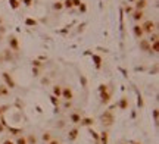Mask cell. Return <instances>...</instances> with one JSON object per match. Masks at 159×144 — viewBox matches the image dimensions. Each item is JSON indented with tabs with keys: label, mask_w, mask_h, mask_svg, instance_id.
I'll use <instances>...</instances> for the list:
<instances>
[{
	"label": "cell",
	"mask_w": 159,
	"mask_h": 144,
	"mask_svg": "<svg viewBox=\"0 0 159 144\" xmlns=\"http://www.w3.org/2000/svg\"><path fill=\"white\" fill-rule=\"evenodd\" d=\"M142 28H143V33L144 34H152V33H155L156 31V28H158V24L155 22V21H152V19H144L142 24Z\"/></svg>",
	"instance_id": "obj_1"
},
{
	"label": "cell",
	"mask_w": 159,
	"mask_h": 144,
	"mask_svg": "<svg viewBox=\"0 0 159 144\" xmlns=\"http://www.w3.org/2000/svg\"><path fill=\"white\" fill-rule=\"evenodd\" d=\"M130 16L133 18V21H134L135 24H142V22L144 21V16H146V13H144V10H134V12H133Z\"/></svg>",
	"instance_id": "obj_2"
},
{
	"label": "cell",
	"mask_w": 159,
	"mask_h": 144,
	"mask_svg": "<svg viewBox=\"0 0 159 144\" xmlns=\"http://www.w3.org/2000/svg\"><path fill=\"white\" fill-rule=\"evenodd\" d=\"M147 5H149L147 0H135L133 3V8H134V10H144L147 8Z\"/></svg>",
	"instance_id": "obj_3"
},
{
	"label": "cell",
	"mask_w": 159,
	"mask_h": 144,
	"mask_svg": "<svg viewBox=\"0 0 159 144\" xmlns=\"http://www.w3.org/2000/svg\"><path fill=\"white\" fill-rule=\"evenodd\" d=\"M133 34H134L135 38H143L144 33H143V28H142L140 24H134L133 25Z\"/></svg>",
	"instance_id": "obj_4"
},
{
	"label": "cell",
	"mask_w": 159,
	"mask_h": 144,
	"mask_svg": "<svg viewBox=\"0 0 159 144\" xmlns=\"http://www.w3.org/2000/svg\"><path fill=\"white\" fill-rule=\"evenodd\" d=\"M9 46L12 47L13 50H18L19 49V43H18V38L15 35H10L9 37Z\"/></svg>",
	"instance_id": "obj_5"
},
{
	"label": "cell",
	"mask_w": 159,
	"mask_h": 144,
	"mask_svg": "<svg viewBox=\"0 0 159 144\" xmlns=\"http://www.w3.org/2000/svg\"><path fill=\"white\" fill-rule=\"evenodd\" d=\"M140 49L142 50H144V52H150V43L147 41V40H144V38H140Z\"/></svg>",
	"instance_id": "obj_6"
},
{
	"label": "cell",
	"mask_w": 159,
	"mask_h": 144,
	"mask_svg": "<svg viewBox=\"0 0 159 144\" xmlns=\"http://www.w3.org/2000/svg\"><path fill=\"white\" fill-rule=\"evenodd\" d=\"M62 96H63L66 100H69V99H72V91H71L69 88H65L63 93H62Z\"/></svg>",
	"instance_id": "obj_7"
},
{
	"label": "cell",
	"mask_w": 159,
	"mask_h": 144,
	"mask_svg": "<svg viewBox=\"0 0 159 144\" xmlns=\"http://www.w3.org/2000/svg\"><path fill=\"white\" fill-rule=\"evenodd\" d=\"M52 8H53V10H58V12H59V10H62V9H63V3L60 2V0H58V2H55V3H53V6H52Z\"/></svg>",
	"instance_id": "obj_8"
},
{
	"label": "cell",
	"mask_w": 159,
	"mask_h": 144,
	"mask_svg": "<svg viewBox=\"0 0 159 144\" xmlns=\"http://www.w3.org/2000/svg\"><path fill=\"white\" fill-rule=\"evenodd\" d=\"M158 38H159V35H158V31H155V33H152L150 34V37H149V43H156L158 41Z\"/></svg>",
	"instance_id": "obj_9"
},
{
	"label": "cell",
	"mask_w": 159,
	"mask_h": 144,
	"mask_svg": "<svg viewBox=\"0 0 159 144\" xmlns=\"http://www.w3.org/2000/svg\"><path fill=\"white\" fill-rule=\"evenodd\" d=\"M124 12H125L127 15H131V13L134 12V8H133V5H125V6H124Z\"/></svg>",
	"instance_id": "obj_10"
},
{
	"label": "cell",
	"mask_w": 159,
	"mask_h": 144,
	"mask_svg": "<svg viewBox=\"0 0 159 144\" xmlns=\"http://www.w3.org/2000/svg\"><path fill=\"white\" fill-rule=\"evenodd\" d=\"M63 9H72V0H63Z\"/></svg>",
	"instance_id": "obj_11"
},
{
	"label": "cell",
	"mask_w": 159,
	"mask_h": 144,
	"mask_svg": "<svg viewBox=\"0 0 159 144\" xmlns=\"http://www.w3.org/2000/svg\"><path fill=\"white\" fill-rule=\"evenodd\" d=\"M10 3H12V8L13 9H18V6H19L21 2H19V0H10Z\"/></svg>",
	"instance_id": "obj_12"
},
{
	"label": "cell",
	"mask_w": 159,
	"mask_h": 144,
	"mask_svg": "<svg viewBox=\"0 0 159 144\" xmlns=\"http://www.w3.org/2000/svg\"><path fill=\"white\" fill-rule=\"evenodd\" d=\"M81 0H72V8H80L81 6Z\"/></svg>",
	"instance_id": "obj_13"
},
{
	"label": "cell",
	"mask_w": 159,
	"mask_h": 144,
	"mask_svg": "<svg viewBox=\"0 0 159 144\" xmlns=\"http://www.w3.org/2000/svg\"><path fill=\"white\" fill-rule=\"evenodd\" d=\"M16 144H27V140H25L24 137H19V138L16 140Z\"/></svg>",
	"instance_id": "obj_14"
},
{
	"label": "cell",
	"mask_w": 159,
	"mask_h": 144,
	"mask_svg": "<svg viewBox=\"0 0 159 144\" xmlns=\"http://www.w3.org/2000/svg\"><path fill=\"white\" fill-rule=\"evenodd\" d=\"M55 94H58V96H60V94H62V93H60V87H59V85H56V87H55Z\"/></svg>",
	"instance_id": "obj_15"
},
{
	"label": "cell",
	"mask_w": 159,
	"mask_h": 144,
	"mask_svg": "<svg viewBox=\"0 0 159 144\" xmlns=\"http://www.w3.org/2000/svg\"><path fill=\"white\" fill-rule=\"evenodd\" d=\"M78 9H80V12H85V5H84V3H81V6H80Z\"/></svg>",
	"instance_id": "obj_16"
},
{
	"label": "cell",
	"mask_w": 159,
	"mask_h": 144,
	"mask_svg": "<svg viewBox=\"0 0 159 144\" xmlns=\"http://www.w3.org/2000/svg\"><path fill=\"white\" fill-rule=\"evenodd\" d=\"M75 135H77V129H74V131L71 132V137H69V138H71V140H74V138H75Z\"/></svg>",
	"instance_id": "obj_17"
},
{
	"label": "cell",
	"mask_w": 159,
	"mask_h": 144,
	"mask_svg": "<svg viewBox=\"0 0 159 144\" xmlns=\"http://www.w3.org/2000/svg\"><path fill=\"white\" fill-rule=\"evenodd\" d=\"M2 24H3V18H2V16H0V25H2Z\"/></svg>",
	"instance_id": "obj_18"
},
{
	"label": "cell",
	"mask_w": 159,
	"mask_h": 144,
	"mask_svg": "<svg viewBox=\"0 0 159 144\" xmlns=\"http://www.w3.org/2000/svg\"><path fill=\"white\" fill-rule=\"evenodd\" d=\"M5 144H13L12 141H5Z\"/></svg>",
	"instance_id": "obj_19"
},
{
	"label": "cell",
	"mask_w": 159,
	"mask_h": 144,
	"mask_svg": "<svg viewBox=\"0 0 159 144\" xmlns=\"http://www.w3.org/2000/svg\"><path fill=\"white\" fill-rule=\"evenodd\" d=\"M50 144H58V141H52V143H50Z\"/></svg>",
	"instance_id": "obj_20"
},
{
	"label": "cell",
	"mask_w": 159,
	"mask_h": 144,
	"mask_svg": "<svg viewBox=\"0 0 159 144\" xmlns=\"http://www.w3.org/2000/svg\"><path fill=\"white\" fill-rule=\"evenodd\" d=\"M128 2H131V3H134V2H135V0H128Z\"/></svg>",
	"instance_id": "obj_21"
},
{
	"label": "cell",
	"mask_w": 159,
	"mask_h": 144,
	"mask_svg": "<svg viewBox=\"0 0 159 144\" xmlns=\"http://www.w3.org/2000/svg\"><path fill=\"white\" fill-rule=\"evenodd\" d=\"M134 144H139V143H134Z\"/></svg>",
	"instance_id": "obj_22"
}]
</instances>
